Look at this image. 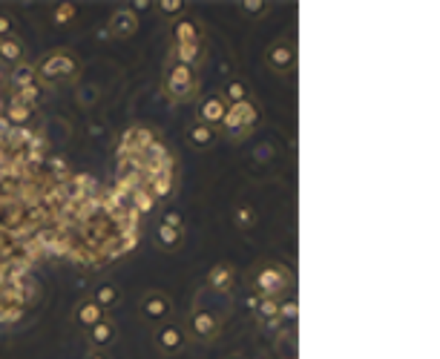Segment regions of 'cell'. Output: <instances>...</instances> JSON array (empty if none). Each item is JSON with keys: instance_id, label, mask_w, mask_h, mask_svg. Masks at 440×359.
Returning <instances> with one entry per match:
<instances>
[{"instance_id": "6da1fadb", "label": "cell", "mask_w": 440, "mask_h": 359, "mask_svg": "<svg viewBox=\"0 0 440 359\" xmlns=\"http://www.w3.org/2000/svg\"><path fill=\"white\" fill-rule=\"evenodd\" d=\"M288 285H291V273L282 264H265L254 276V288L259 299H276Z\"/></svg>"}, {"instance_id": "7a4b0ae2", "label": "cell", "mask_w": 440, "mask_h": 359, "mask_svg": "<svg viewBox=\"0 0 440 359\" xmlns=\"http://www.w3.org/2000/svg\"><path fill=\"white\" fill-rule=\"evenodd\" d=\"M256 121V107L251 101H245V104H227V112H225V129L227 132H245V129H251Z\"/></svg>"}, {"instance_id": "3957f363", "label": "cell", "mask_w": 440, "mask_h": 359, "mask_svg": "<svg viewBox=\"0 0 440 359\" xmlns=\"http://www.w3.org/2000/svg\"><path fill=\"white\" fill-rule=\"evenodd\" d=\"M167 89L173 92L179 101H187L190 95H193V89H196V72H193V66H184V64L176 61V66L170 69Z\"/></svg>"}, {"instance_id": "277c9868", "label": "cell", "mask_w": 440, "mask_h": 359, "mask_svg": "<svg viewBox=\"0 0 440 359\" xmlns=\"http://www.w3.org/2000/svg\"><path fill=\"white\" fill-rule=\"evenodd\" d=\"M265 61H267V66H271L274 72H279V75L291 72V69H294V64H297V52H294V44H288V41H276V44H274L271 49H267Z\"/></svg>"}, {"instance_id": "5b68a950", "label": "cell", "mask_w": 440, "mask_h": 359, "mask_svg": "<svg viewBox=\"0 0 440 359\" xmlns=\"http://www.w3.org/2000/svg\"><path fill=\"white\" fill-rule=\"evenodd\" d=\"M219 331H222V322L213 313H207V311H193V313H190V333H193L196 339H202V342L219 336Z\"/></svg>"}, {"instance_id": "8992f818", "label": "cell", "mask_w": 440, "mask_h": 359, "mask_svg": "<svg viewBox=\"0 0 440 359\" xmlns=\"http://www.w3.org/2000/svg\"><path fill=\"white\" fill-rule=\"evenodd\" d=\"M170 299L164 293H147L141 299V316L147 319V322H164V319L170 316Z\"/></svg>"}, {"instance_id": "52a82bcc", "label": "cell", "mask_w": 440, "mask_h": 359, "mask_svg": "<svg viewBox=\"0 0 440 359\" xmlns=\"http://www.w3.org/2000/svg\"><path fill=\"white\" fill-rule=\"evenodd\" d=\"M184 342H187L184 331H182L179 325H173V322H167V325H161V328L156 331V345H159V351H164V353H179V351L184 348Z\"/></svg>"}, {"instance_id": "ba28073f", "label": "cell", "mask_w": 440, "mask_h": 359, "mask_svg": "<svg viewBox=\"0 0 440 359\" xmlns=\"http://www.w3.org/2000/svg\"><path fill=\"white\" fill-rule=\"evenodd\" d=\"M225 112H227V101L222 95H207L202 104H199V121L213 127V124H222L225 121Z\"/></svg>"}, {"instance_id": "9c48e42d", "label": "cell", "mask_w": 440, "mask_h": 359, "mask_svg": "<svg viewBox=\"0 0 440 359\" xmlns=\"http://www.w3.org/2000/svg\"><path fill=\"white\" fill-rule=\"evenodd\" d=\"M72 69H75V64H72V58H67L64 52H58V55H49V58L41 64V75H44L46 81L67 78V75H72Z\"/></svg>"}, {"instance_id": "30bf717a", "label": "cell", "mask_w": 440, "mask_h": 359, "mask_svg": "<svg viewBox=\"0 0 440 359\" xmlns=\"http://www.w3.org/2000/svg\"><path fill=\"white\" fill-rule=\"evenodd\" d=\"M234 282H236L234 264H216V268L207 273V285L213 288L216 293H227V291L234 288Z\"/></svg>"}, {"instance_id": "8fae6325", "label": "cell", "mask_w": 440, "mask_h": 359, "mask_svg": "<svg viewBox=\"0 0 440 359\" xmlns=\"http://www.w3.org/2000/svg\"><path fill=\"white\" fill-rule=\"evenodd\" d=\"M136 29H139V21H136V12L132 9H121V12L112 15V21H109V35L112 37H130Z\"/></svg>"}, {"instance_id": "7c38bea8", "label": "cell", "mask_w": 440, "mask_h": 359, "mask_svg": "<svg viewBox=\"0 0 440 359\" xmlns=\"http://www.w3.org/2000/svg\"><path fill=\"white\" fill-rule=\"evenodd\" d=\"M72 319H75V322H78L81 328H87V331H89V328H95L98 322H104V311H101L98 305H95L92 299H87V302H81V305L75 308Z\"/></svg>"}, {"instance_id": "4fadbf2b", "label": "cell", "mask_w": 440, "mask_h": 359, "mask_svg": "<svg viewBox=\"0 0 440 359\" xmlns=\"http://www.w3.org/2000/svg\"><path fill=\"white\" fill-rule=\"evenodd\" d=\"M92 302H95V305H98L101 311H112V308H116L118 302H121V288L112 285V282H104V285L95 288Z\"/></svg>"}, {"instance_id": "5bb4252c", "label": "cell", "mask_w": 440, "mask_h": 359, "mask_svg": "<svg viewBox=\"0 0 440 359\" xmlns=\"http://www.w3.org/2000/svg\"><path fill=\"white\" fill-rule=\"evenodd\" d=\"M213 138H216L213 127H207V124H202V121H193V124L187 127V141L193 144L196 149H207L210 144H213Z\"/></svg>"}, {"instance_id": "9a60e30c", "label": "cell", "mask_w": 440, "mask_h": 359, "mask_svg": "<svg viewBox=\"0 0 440 359\" xmlns=\"http://www.w3.org/2000/svg\"><path fill=\"white\" fill-rule=\"evenodd\" d=\"M87 339H89L92 348H104V345H109L112 339H116V325H112L109 319H104V322H98L95 328L87 331Z\"/></svg>"}, {"instance_id": "2e32d148", "label": "cell", "mask_w": 440, "mask_h": 359, "mask_svg": "<svg viewBox=\"0 0 440 359\" xmlns=\"http://www.w3.org/2000/svg\"><path fill=\"white\" fill-rule=\"evenodd\" d=\"M173 41H176V46H187V44H199V26L190 21H179L176 24V29H173Z\"/></svg>"}, {"instance_id": "e0dca14e", "label": "cell", "mask_w": 440, "mask_h": 359, "mask_svg": "<svg viewBox=\"0 0 440 359\" xmlns=\"http://www.w3.org/2000/svg\"><path fill=\"white\" fill-rule=\"evenodd\" d=\"M182 236H184V230L167 228V224H159V228H156V244L161 250H176L182 244Z\"/></svg>"}, {"instance_id": "ac0fdd59", "label": "cell", "mask_w": 440, "mask_h": 359, "mask_svg": "<svg viewBox=\"0 0 440 359\" xmlns=\"http://www.w3.org/2000/svg\"><path fill=\"white\" fill-rule=\"evenodd\" d=\"M222 98H225L227 104H245V101H251V92H247L245 81H239V78H231V81L225 84Z\"/></svg>"}, {"instance_id": "d6986e66", "label": "cell", "mask_w": 440, "mask_h": 359, "mask_svg": "<svg viewBox=\"0 0 440 359\" xmlns=\"http://www.w3.org/2000/svg\"><path fill=\"white\" fill-rule=\"evenodd\" d=\"M279 311H282V302L279 299H259V305H256V316L265 319V322H276Z\"/></svg>"}, {"instance_id": "ffe728a7", "label": "cell", "mask_w": 440, "mask_h": 359, "mask_svg": "<svg viewBox=\"0 0 440 359\" xmlns=\"http://www.w3.org/2000/svg\"><path fill=\"white\" fill-rule=\"evenodd\" d=\"M234 221H236V228H239V230L254 228V224H256V210H254L251 204H239L236 210H234Z\"/></svg>"}, {"instance_id": "44dd1931", "label": "cell", "mask_w": 440, "mask_h": 359, "mask_svg": "<svg viewBox=\"0 0 440 359\" xmlns=\"http://www.w3.org/2000/svg\"><path fill=\"white\" fill-rule=\"evenodd\" d=\"M0 55H3L9 64H17V61L24 58V46L17 44L15 37H3V41H0Z\"/></svg>"}, {"instance_id": "7402d4cb", "label": "cell", "mask_w": 440, "mask_h": 359, "mask_svg": "<svg viewBox=\"0 0 440 359\" xmlns=\"http://www.w3.org/2000/svg\"><path fill=\"white\" fill-rule=\"evenodd\" d=\"M176 58H179V64H184V66H190V64H196V61H202V46H199V44H187V46H176Z\"/></svg>"}, {"instance_id": "603a6c76", "label": "cell", "mask_w": 440, "mask_h": 359, "mask_svg": "<svg viewBox=\"0 0 440 359\" xmlns=\"http://www.w3.org/2000/svg\"><path fill=\"white\" fill-rule=\"evenodd\" d=\"M156 9H159L164 17H176V15L184 12V3H182V0H159Z\"/></svg>"}, {"instance_id": "cb8c5ba5", "label": "cell", "mask_w": 440, "mask_h": 359, "mask_svg": "<svg viewBox=\"0 0 440 359\" xmlns=\"http://www.w3.org/2000/svg\"><path fill=\"white\" fill-rule=\"evenodd\" d=\"M75 15H78V6H72V3H61L58 9H55V24H69L72 21V17Z\"/></svg>"}, {"instance_id": "d4e9b609", "label": "cell", "mask_w": 440, "mask_h": 359, "mask_svg": "<svg viewBox=\"0 0 440 359\" xmlns=\"http://www.w3.org/2000/svg\"><path fill=\"white\" fill-rule=\"evenodd\" d=\"M242 12L245 15H251V17H259L267 12V3H262V0H245L242 3Z\"/></svg>"}, {"instance_id": "484cf974", "label": "cell", "mask_w": 440, "mask_h": 359, "mask_svg": "<svg viewBox=\"0 0 440 359\" xmlns=\"http://www.w3.org/2000/svg\"><path fill=\"white\" fill-rule=\"evenodd\" d=\"M161 224H167V228H176V230H184V216L176 213V210H170V213H164Z\"/></svg>"}, {"instance_id": "4316f807", "label": "cell", "mask_w": 440, "mask_h": 359, "mask_svg": "<svg viewBox=\"0 0 440 359\" xmlns=\"http://www.w3.org/2000/svg\"><path fill=\"white\" fill-rule=\"evenodd\" d=\"M279 316H288V319H297V302H288V305H285V302H282V311H279Z\"/></svg>"}, {"instance_id": "83f0119b", "label": "cell", "mask_w": 440, "mask_h": 359, "mask_svg": "<svg viewBox=\"0 0 440 359\" xmlns=\"http://www.w3.org/2000/svg\"><path fill=\"white\" fill-rule=\"evenodd\" d=\"M9 29H12V21L6 15H0V35H9Z\"/></svg>"}, {"instance_id": "f1b7e54d", "label": "cell", "mask_w": 440, "mask_h": 359, "mask_svg": "<svg viewBox=\"0 0 440 359\" xmlns=\"http://www.w3.org/2000/svg\"><path fill=\"white\" fill-rule=\"evenodd\" d=\"M256 305H259V296H256V293H251V296H247V308L256 311Z\"/></svg>"}, {"instance_id": "f546056e", "label": "cell", "mask_w": 440, "mask_h": 359, "mask_svg": "<svg viewBox=\"0 0 440 359\" xmlns=\"http://www.w3.org/2000/svg\"><path fill=\"white\" fill-rule=\"evenodd\" d=\"M87 359H107V353H101V351H92Z\"/></svg>"}, {"instance_id": "4dcf8cb0", "label": "cell", "mask_w": 440, "mask_h": 359, "mask_svg": "<svg viewBox=\"0 0 440 359\" xmlns=\"http://www.w3.org/2000/svg\"><path fill=\"white\" fill-rule=\"evenodd\" d=\"M227 359H239V356H227Z\"/></svg>"}]
</instances>
